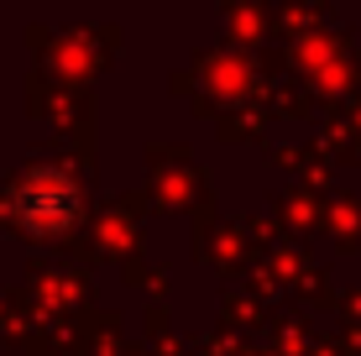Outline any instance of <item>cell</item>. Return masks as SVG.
<instances>
[{
  "mask_svg": "<svg viewBox=\"0 0 361 356\" xmlns=\"http://www.w3.org/2000/svg\"><path fill=\"white\" fill-rule=\"evenodd\" d=\"M11 210L27 231L37 236H58L63 226H73V215H79V189H73V178L63 168H32L27 178L11 189Z\"/></svg>",
  "mask_w": 361,
  "mask_h": 356,
  "instance_id": "6da1fadb",
  "label": "cell"
}]
</instances>
